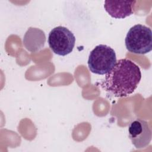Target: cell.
Returning a JSON list of instances; mask_svg holds the SVG:
<instances>
[{
	"instance_id": "6da1fadb",
	"label": "cell",
	"mask_w": 152,
	"mask_h": 152,
	"mask_svg": "<svg viewBox=\"0 0 152 152\" xmlns=\"http://www.w3.org/2000/svg\"><path fill=\"white\" fill-rule=\"evenodd\" d=\"M141 79L139 66L131 60L124 58L116 61L106 74L102 87L115 97H126L135 90Z\"/></svg>"
},
{
	"instance_id": "7a4b0ae2",
	"label": "cell",
	"mask_w": 152,
	"mask_h": 152,
	"mask_svg": "<svg viewBox=\"0 0 152 152\" xmlns=\"http://www.w3.org/2000/svg\"><path fill=\"white\" fill-rule=\"evenodd\" d=\"M125 43L130 52L141 55L150 52L152 49L151 28L142 24L134 26L127 33Z\"/></svg>"
},
{
	"instance_id": "3957f363",
	"label": "cell",
	"mask_w": 152,
	"mask_h": 152,
	"mask_svg": "<svg viewBox=\"0 0 152 152\" xmlns=\"http://www.w3.org/2000/svg\"><path fill=\"white\" fill-rule=\"evenodd\" d=\"M116 62L115 50L106 45H99L89 54L88 66L91 72L104 75L112 69Z\"/></svg>"
},
{
	"instance_id": "277c9868",
	"label": "cell",
	"mask_w": 152,
	"mask_h": 152,
	"mask_svg": "<svg viewBox=\"0 0 152 152\" xmlns=\"http://www.w3.org/2000/svg\"><path fill=\"white\" fill-rule=\"evenodd\" d=\"M75 43V36L65 27H56L49 33V46L56 55L65 56L69 54L74 48Z\"/></svg>"
},
{
	"instance_id": "5b68a950",
	"label": "cell",
	"mask_w": 152,
	"mask_h": 152,
	"mask_svg": "<svg viewBox=\"0 0 152 152\" xmlns=\"http://www.w3.org/2000/svg\"><path fill=\"white\" fill-rule=\"evenodd\" d=\"M129 138L136 148L147 147L151 140V131L147 122L141 119L132 121L128 126Z\"/></svg>"
},
{
	"instance_id": "8992f818",
	"label": "cell",
	"mask_w": 152,
	"mask_h": 152,
	"mask_svg": "<svg viewBox=\"0 0 152 152\" xmlns=\"http://www.w3.org/2000/svg\"><path fill=\"white\" fill-rule=\"evenodd\" d=\"M136 1H105L104 8L113 18H124L134 12Z\"/></svg>"
},
{
	"instance_id": "52a82bcc",
	"label": "cell",
	"mask_w": 152,
	"mask_h": 152,
	"mask_svg": "<svg viewBox=\"0 0 152 152\" xmlns=\"http://www.w3.org/2000/svg\"><path fill=\"white\" fill-rule=\"evenodd\" d=\"M46 36L40 28L29 27L25 33L23 43L26 49L31 52H37L45 46Z\"/></svg>"
}]
</instances>
